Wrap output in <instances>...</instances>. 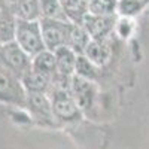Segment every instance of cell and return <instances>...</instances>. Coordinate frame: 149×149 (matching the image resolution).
<instances>
[{
    "label": "cell",
    "mask_w": 149,
    "mask_h": 149,
    "mask_svg": "<svg viewBox=\"0 0 149 149\" xmlns=\"http://www.w3.org/2000/svg\"><path fill=\"white\" fill-rule=\"evenodd\" d=\"M69 90H70L73 98L76 100V103L82 112H85L86 109H90L93 106V103L95 100V95H97L95 82L81 78L78 74H73Z\"/></svg>",
    "instance_id": "ba28073f"
},
{
    "label": "cell",
    "mask_w": 149,
    "mask_h": 149,
    "mask_svg": "<svg viewBox=\"0 0 149 149\" xmlns=\"http://www.w3.org/2000/svg\"><path fill=\"white\" fill-rule=\"evenodd\" d=\"M31 69L36 72H40L49 78H54L55 74V55L54 51L49 49H43L39 54H36L31 57Z\"/></svg>",
    "instance_id": "4fadbf2b"
},
{
    "label": "cell",
    "mask_w": 149,
    "mask_h": 149,
    "mask_svg": "<svg viewBox=\"0 0 149 149\" xmlns=\"http://www.w3.org/2000/svg\"><path fill=\"white\" fill-rule=\"evenodd\" d=\"M149 0H116V15L133 18L139 15Z\"/></svg>",
    "instance_id": "ac0fdd59"
},
{
    "label": "cell",
    "mask_w": 149,
    "mask_h": 149,
    "mask_svg": "<svg viewBox=\"0 0 149 149\" xmlns=\"http://www.w3.org/2000/svg\"><path fill=\"white\" fill-rule=\"evenodd\" d=\"M52 112L57 121L60 122H78L82 119L81 107L73 98L70 90L66 88H52L49 91Z\"/></svg>",
    "instance_id": "6da1fadb"
},
{
    "label": "cell",
    "mask_w": 149,
    "mask_h": 149,
    "mask_svg": "<svg viewBox=\"0 0 149 149\" xmlns=\"http://www.w3.org/2000/svg\"><path fill=\"white\" fill-rule=\"evenodd\" d=\"M18 17L12 9L2 5L0 8V43L15 40Z\"/></svg>",
    "instance_id": "8fae6325"
},
{
    "label": "cell",
    "mask_w": 149,
    "mask_h": 149,
    "mask_svg": "<svg viewBox=\"0 0 149 149\" xmlns=\"http://www.w3.org/2000/svg\"><path fill=\"white\" fill-rule=\"evenodd\" d=\"M0 64L21 78L31 69V57L15 42L0 43Z\"/></svg>",
    "instance_id": "277c9868"
},
{
    "label": "cell",
    "mask_w": 149,
    "mask_h": 149,
    "mask_svg": "<svg viewBox=\"0 0 149 149\" xmlns=\"http://www.w3.org/2000/svg\"><path fill=\"white\" fill-rule=\"evenodd\" d=\"M15 14L19 19L37 21L40 19V5L39 0H19Z\"/></svg>",
    "instance_id": "e0dca14e"
},
{
    "label": "cell",
    "mask_w": 149,
    "mask_h": 149,
    "mask_svg": "<svg viewBox=\"0 0 149 149\" xmlns=\"http://www.w3.org/2000/svg\"><path fill=\"white\" fill-rule=\"evenodd\" d=\"M15 42L26 51L30 57L39 54L43 51L45 43L42 37V29H40V21H27V19H19L17 24V33H15Z\"/></svg>",
    "instance_id": "7a4b0ae2"
},
{
    "label": "cell",
    "mask_w": 149,
    "mask_h": 149,
    "mask_svg": "<svg viewBox=\"0 0 149 149\" xmlns=\"http://www.w3.org/2000/svg\"><path fill=\"white\" fill-rule=\"evenodd\" d=\"M115 22H116V15H98L88 12L81 24L88 31L91 39L104 40L113 33Z\"/></svg>",
    "instance_id": "52a82bcc"
},
{
    "label": "cell",
    "mask_w": 149,
    "mask_h": 149,
    "mask_svg": "<svg viewBox=\"0 0 149 149\" xmlns=\"http://www.w3.org/2000/svg\"><path fill=\"white\" fill-rule=\"evenodd\" d=\"M26 109L31 113V116L45 125H55V116L52 112V104L49 94L43 93H29L26 98Z\"/></svg>",
    "instance_id": "8992f818"
},
{
    "label": "cell",
    "mask_w": 149,
    "mask_h": 149,
    "mask_svg": "<svg viewBox=\"0 0 149 149\" xmlns=\"http://www.w3.org/2000/svg\"><path fill=\"white\" fill-rule=\"evenodd\" d=\"M134 31V22L133 18H127V17H116V22H115V29L113 33L121 37V39H127L130 37Z\"/></svg>",
    "instance_id": "ffe728a7"
},
{
    "label": "cell",
    "mask_w": 149,
    "mask_h": 149,
    "mask_svg": "<svg viewBox=\"0 0 149 149\" xmlns=\"http://www.w3.org/2000/svg\"><path fill=\"white\" fill-rule=\"evenodd\" d=\"M18 2H19V0H2V5L15 12L17 10V6H18Z\"/></svg>",
    "instance_id": "44dd1931"
},
{
    "label": "cell",
    "mask_w": 149,
    "mask_h": 149,
    "mask_svg": "<svg viewBox=\"0 0 149 149\" xmlns=\"http://www.w3.org/2000/svg\"><path fill=\"white\" fill-rule=\"evenodd\" d=\"M74 74H78L81 78H85L88 81L95 82L102 74V67L95 66L93 61H90L85 55L79 54L76 60V69H74Z\"/></svg>",
    "instance_id": "9a60e30c"
},
{
    "label": "cell",
    "mask_w": 149,
    "mask_h": 149,
    "mask_svg": "<svg viewBox=\"0 0 149 149\" xmlns=\"http://www.w3.org/2000/svg\"><path fill=\"white\" fill-rule=\"evenodd\" d=\"M90 14L116 15V0H86Z\"/></svg>",
    "instance_id": "d6986e66"
},
{
    "label": "cell",
    "mask_w": 149,
    "mask_h": 149,
    "mask_svg": "<svg viewBox=\"0 0 149 149\" xmlns=\"http://www.w3.org/2000/svg\"><path fill=\"white\" fill-rule=\"evenodd\" d=\"M40 29L45 48L49 51L66 46L67 45V36L70 29V21H61L52 18H40Z\"/></svg>",
    "instance_id": "5b68a950"
},
{
    "label": "cell",
    "mask_w": 149,
    "mask_h": 149,
    "mask_svg": "<svg viewBox=\"0 0 149 149\" xmlns=\"http://www.w3.org/2000/svg\"><path fill=\"white\" fill-rule=\"evenodd\" d=\"M82 55H85L90 61H93L95 66L103 69L112 58V48H110L107 39H104V40L91 39Z\"/></svg>",
    "instance_id": "9c48e42d"
},
{
    "label": "cell",
    "mask_w": 149,
    "mask_h": 149,
    "mask_svg": "<svg viewBox=\"0 0 149 149\" xmlns=\"http://www.w3.org/2000/svg\"><path fill=\"white\" fill-rule=\"evenodd\" d=\"M61 3H63L69 21L74 24H81L85 15L88 14L86 0H61Z\"/></svg>",
    "instance_id": "5bb4252c"
},
{
    "label": "cell",
    "mask_w": 149,
    "mask_h": 149,
    "mask_svg": "<svg viewBox=\"0 0 149 149\" xmlns=\"http://www.w3.org/2000/svg\"><path fill=\"white\" fill-rule=\"evenodd\" d=\"M27 93L21 78L0 64V102L17 107H26Z\"/></svg>",
    "instance_id": "3957f363"
},
{
    "label": "cell",
    "mask_w": 149,
    "mask_h": 149,
    "mask_svg": "<svg viewBox=\"0 0 149 149\" xmlns=\"http://www.w3.org/2000/svg\"><path fill=\"white\" fill-rule=\"evenodd\" d=\"M0 8H2V0H0Z\"/></svg>",
    "instance_id": "7402d4cb"
},
{
    "label": "cell",
    "mask_w": 149,
    "mask_h": 149,
    "mask_svg": "<svg viewBox=\"0 0 149 149\" xmlns=\"http://www.w3.org/2000/svg\"><path fill=\"white\" fill-rule=\"evenodd\" d=\"M21 82L26 93H43V94H49L52 88V79L46 76V74L36 72L34 69H30L29 72H26L21 76Z\"/></svg>",
    "instance_id": "30bf717a"
},
{
    "label": "cell",
    "mask_w": 149,
    "mask_h": 149,
    "mask_svg": "<svg viewBox=\"0 0 149 149\" xmlns=\"http://www.w3.org/2000/svg\"><path fill=\"white\" fill-rule=\"evenodd\" d=\"M91 40V36L88 34V31L85 30V27L82 24H70L69 29V36H67V45L69 48H72L76 54H84L86 45Z\"/></svg>",
    "instance_id": "7c38bea8"
},
{
    "label": "cell",
    "mask_w": 149,
    "mask_h": 149,
    "mask_svg": "<svg viewBox=\"0 0 149 149\" xmlns=\"http://www.w3.org/2000/svg\"><path fill=\"white\" fill-rule=\"evenodd\" d=\"M39 5H40V18L69 21L61 0H39Z\"/></svg>",
    "instance_id": "2e32d148"
}]
</instances>
